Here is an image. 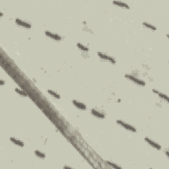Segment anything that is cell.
<instances>
[{
  "mask_svg": "<svg viewBox=\"0 0 169 169\" xmlns=\"http://www.w3.org/2000/svg\"><path fill=\"white\" fill-rule=\"evenodd\" d=\"M116 123H117L118 125H120V126L124 128V129H127V130L129 131V132H133V133H135V132H137V129H136V128H135L134 126H133V125H130V124H127V123L124 122V121H122V120H118L117 121H116Z\"/></svg>",
  "mask_w": 169,
  "mask_h": 169,
  "instance_id": "cell-1",
  "label": "cell"
},
{
  "mask_svg": "<svg viewBox=\"0 0 169 169\" xmlns=\"http://www.w3.org/2000/svg\"><path fill=\"white\" fill-rule=\"evenodd\" d=\"M97 55L100 59H103V60L106 61V62H110V63H112V64H115V63H116V61L114 58L110 56V55H107V54H104V53L102 52H100V51H98Z\"/></svg>",
  "mask_w": 169,
  "mask_h": 169,
  "instance_id": "cell-2",
  "label": "cell"
},
{
  "mask_svg": "<svg viewBox=\"0 0 169 169\" xmlns=\"http://www.w3.org/2000/svg\"><path fill=\"white\" fill-rule=\"evenodd\" d=\"M125 77H126L127 79H129L131 81L133 82L135 84H138V85L140 86H145V82L144 81L137 79V78L135 77L133 75H129V74H125Z\"/></svg>",
  "mask_w": 169,
  "mask_h": 169,
  "instance_id": "cell-3",
  "label": "cell"
},
{
  "mask_svg": "<svg viewBox=\"0 0 169 169\" xmlns=\"http://www.w3.org/2000/svg\"><path fill=\"white\" fill-rule=\"evenodd\" d=\"M15 22L17 25L20 26H22V27L25 28V29H30L32 27V25L30 23H29L26 21H23L22 19H20V18H15Z\"/></svg>",
  "mask_w": 169,
  "mask_h": 169,
  "instance_id": "cell-4",
  "label": "cell"
},
{
  "mask_svg": "<svg viewBox=\"0 0 169 169\" xmlns=\"http://www.w3.org/2000/svg\"><path fill=\"white\" fill-rule=\"evenodd\" d=\"M145 141H146V142L149 145H150L152 147L154 148V149H156L157 150H161V148H162L160 144H158V143L155 142V141H153L152 139H149V137H145Z\"/></svg>",
  "mask_w": 169,
  "mask_h": 169,
  "instance_id": "cell-5",
  "label": "cell"
},
{
  "mask_svg": "<svg viewBox=\"0 0 169 169\" xmlns=\"http://www.w3.org/2000/svg\"><path fill=\"white\" fill-rule=\"evenodd\" d=\"M45 34H46L48 37L54 40L59 41L62 39V36H61L60 35H59V34H55V33H52L51 32L49 31V30H46V31H45Z\"/></svg>",
  "mask_w": 169,
  "mask_h": 169,
  "instance_id": "cell-6",
  "label": "cell"
},
{
  "mask_svg": "<svg viewBox=\"0 0 169 169\" xmlns=\"http://www.w3.org/2000/svg\"><path fill=\"white\" fill-rule=\"evenodd\" d=\"M72 103L76 108H78V109L82 110H84L87 109V106H86L85 104H84V103L78 101V100H73Z\"/></svg>",
  "mask_w": 169,
  "mask_h": 169,
  "instance_id": "cell-7",
  "label": "cell"
},
{
  "mask_svg": "<svg viewBox=\"0 0 169 169\" xmlns=\"http://www.w3.org/2000/svg\"><path fill=\"white\" fill-rule=\"evenodd\" d=\"M152 91H153V92H154V94H156V95H158V96H159V97L161 98V99L165 100V101H166L167 102H168V96L166 95H165V94L160 92V91H158V90H157V89H153L152 90Z\"/></svg>",
  "mask_w": 169,
  "mask_h": 169,
  "instance_id": "cell-8",
  "label": "cell"
},
{
  "mask_svg": "<svg viewBox=\"0 0 169 169\" xmlns=\"http://www.w3.org/2000/svg\"><path fill=\"white\" fill-rule=\"evenodd\" d=\"M9 140H10V141H11V142L13 143V144H15V145H17V146H18V147H23L25 146V143H24L23 141H21V140L15 138V137H10Z\"/></svg>",
  "mask_w": 169,
  "mask_h": 169,
  "instance_id": "cell-9",
  "label": "cell"
},
{
  "mask_svg": "<svg viewBox=\"0 0 169 169\" xmlns=\"http://www.w3.org/2000/svg\"><path fill=\"white\" fill-rule=\"evenodd\" d=\"M91 114H92L94 116L98 118L104 119V118H105V115H104V114L99 112L98 110H96L94 109V108H92V109L91 110Z\"/></svg>",
  "mask_w": 169,
  "mask_h": 169,
  "instance_id": "cell-10",
  "label": "cell"
},
{
  "mask_svg": "<svg viewBox=\"0 0 169 169\" xmlns=\"http://www.w3.org/2000/svg\"><path fill=\"white\" fill-rule=\"evenodd\" d=\"M112 3L114 4V5H117V6L120 7L125 8V9H129V6L128 5V4L122 2V1H112Z\"/></svg>",
  "mask_w": 169,
  "mask_h": 169,
  "instance_id": "cell-11",
  "label": "cell"
},
{
  "mask_svg": "<svg viewBox=\"0 0 169 169\" xmlns=\"http://www.w3.org/2000/svg\"><path fill=\"white\" fill-rule=\"evenodd\" d=\"M34 154H35V155L37 157L41 158V159H44L46 158V154L44 153H43V152H41L39 150H36L34 151Z\"/></svg>",
  "mask_w": 169,
  "mask_h": 169,
  "instance_id": "cell-12",
  "label": "cell"
},
{
  "mask_svg": "<svg viewBox=\"0 0 169 169\" xmlns=\"http://www.w3.org/2000/svg\"><path fill=\"white\" fill-rule=\"evenodd\" d=\"M47 91L51 96L54 97L55 99H60V95H59L58 93H57L56 92H55V91H53V90L49 89V90H48Z\"/></svg>",
  "mask_w": 169,
  "mask_h": 169,
  "instance_id": "cell-13",
  "label": "cell"
},
{
  "mask_svg": "<svg viewBox=\"0 0 169 169\" xmlns=\"http://www.w3.org/2000/svg\"><path fill=\"white\" fill-rule=\"evenodd\" d=\"M143 26H145V27L147 28V29H151V30H156L157 29V27H156V26H154V25H151V24L149 23V22H143Z\"/></svg>",
  "mask_w": 169,
  "mask_h": 169,
  "instance_id": "cell-14",
  "label": "cell"
},
{
  "mask_svg": "<svg viewBox=\"0 0 169 169\" xmlns=\"http://www.w3.org/2000/svg\"><path fill=\"white\" fill-rule=\"evenodd\" d=\"M77 47L79 49V50H82L83 51H88V48L87 46H84V45L82 44L79 43H77Z\"/></svg>",
  "mask_w": 169,
  "mask_h": 169,
  "instance_id": "cell-15",
  "label": "cell"
},
{
  "mask_svg": "<svg viewBox=\"0 0 169 169\" xmlns=\"http://www.w3.org/2000/svg\"><path fill=\"white\" fill-rule=\"evenodd\" d=\"M106 162L107 165H108L109 166H110L111 167L114 168H116V169H121V166H118V165H116V164H115V163H114V162H111V161H106Z\"/></svg>",
  "mask_w": 169,
  "mask_h": 169,
  "instance_id": "cell-16",
  "label": "cell"
},
{
  "mask_svg": "<svg viewBox=\"0 0 169 169\" xmlns=\"http://www.w3.org/2000/svg\"><path fill=\"white\" fill-rule=\"evenodd\" d=\"M15 91L17 92L18 94H19L20 95H21V96H26V92H25V91H23L21 89H19V88H15Z\"/></svg>",
  "mask_w": 169,
  "mask_h": 169,
  "instance_id": "cell-17",
  "label": "cell"
},
{
  "mask_svg": "<svg viewBox=\"0 0 169 169\" xmlns=\"http://www.w3.org/2000/svg\"><path fill=\"white\" fill-rule=\"evenodd\" d=\"M3 84H4V82H3V81L1 79V85H3Z\"/></svg>",
  "mask_w": 169,
  "mask_h": 169,
  "instance_id": "cell-18",
  "label": "cell"
},
{
  "mask_svg": "<svg viewBox=\"0 0 169 169\" xmlns=\"http://www.w3.org/2000/svg\"><path fill=\"white\" fill-rule=\"evenodd\" d=\"M64 168H71L70 166H64Z\"/></svg>",
  "mask_w": 169,
  "mask_h": 169,
  "instance_id": "cell-19",
  "label": "cell"
}]
</instances>
